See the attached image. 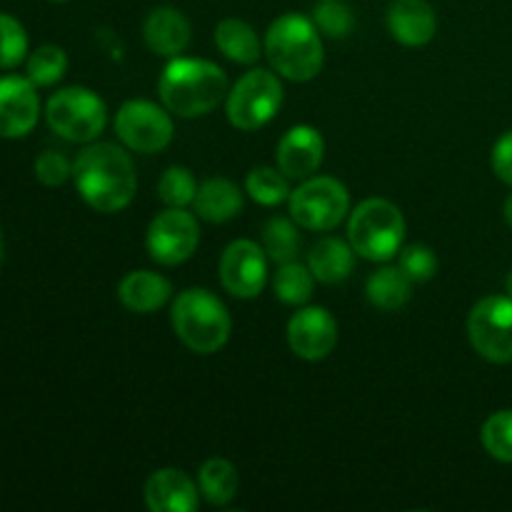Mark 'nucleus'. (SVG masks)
<instances>
[{
	"label": "nucleus",
	"mask_w": 512,
	"mask_h": 512,
	"mask_svg": "<svg viewBox=\"0 0 512 512\" xmlns=\"http://www.w3.org/2000/svg\"><path fill=\"white\" fill-rule=\"evenodd\" d=\"M325 143L323 135L310 125H295L278 143V168L285 178L308 180L323 163Z\"/></svg>",
	"instance_id": "15"
},
{
	"label": "nucleus",
	"mask_w": 512,
	"mask_h": 512,
	"mask_svg": "<svg viewBox=\"0 0 512 512\" xmlns=\"http://www.w3.org/2000/svg\"><path fill=\"white\" fill-rule=\"evenodd\" d=\"M145 503L153 512H193L198 508V488L178 468H163L150 475Z\"/></svg>",
	"instance_id": "17"
},
{
	"label": "nucleus",
	"mask_w": 512,
	"mask_h": 512,
	"mask_svg": "<svg viewBox=\"0 0 512 512\" xmlns=\"http://www.w3.org/2000/svg\"><path fill=\"white\" fill-rule=\"evenodd\" d=\"M55 3H63V0H55Z\"/></svg>",
	"instance_id": "39"
},
{
	"label": "nucleus",
	"mask_w": 512,
	"mask_h": 512,
	"mask_svg": "<svg viewBox=\"0 0 512 512\" xmlns=\"http://www.w3.org/2000/svg\"><path fill=\"white\" fill-rule=\"evenodd\" d=\"M288 343L298 358L318 363L338 345V323L325 308H305L290 318Z\"/></svg>",
	"instance_id": "13"
},
{
	"label": "nucleus",
	"mask_w": 512,
	"mask_h": 512,
	"mask_svg": "<svg viewBox=\"0 0 512 512\" xmlns=\"http://www.w3.org/2000/svg\"><path fill=\"white\" fill-rule=\"evenodd\" d=\"M388 30L398 43L420 48L438 33V18L428 0H393L388 8Z\"/></svg>",
	"instance_id": "16"
},
{
	"label": "nucleus",
	"mask_w": 512,
	"mask_h": 512,
	"mask_svg": "<svg viewBox=\"0 0 512 512\" xmlns=\"http://www.w3.org/2000/svg\"><path fill=\"white\" fill-rule=\"evenodd\" d=\"M355 250L340 238H323L313 245L308 255V268L315 275V280L325 285L343 283L353 273Z\"/></svg>",
	"instance_id": "20"
},
{
	"label": "nucleus",
	"mask_w": 512,
	"mask_h": 512,
	"mask_svg": "<svg viewBox=\"0 0 512 512\" xmlns=\"http://www.w3.org/2000/svg\"><path fill=\"white\" fill-rule=\"evenodd\" d=\"M215 43L223 50L225 58L235 60V63L253 65L260 58V40L245 20L225 18L223 23H218V28H215Z\"/></svg>",
	"instance_id": "23"
},
{
	"label": "nucleus",
	"mask_w": 512,
	"mask_h": 512,
	"mask_svg": "<svg viewBox=\"0 0 512 512\" xmlns=\"http://www.w3.org/2000/svg\"><path fill=\"white\" fill-rule=\"evenodd\" d=\"M483 445L495 460L512 463V410H498L485 420Z\"/></svg>",
	"instance_id": "30"
},
{
	"label": "nucleus",
	"mask_w": 512,
	"mask_h": 512,
	"mask_svg": "<svg viewBox=\"0 0 512 512\" xmlns=\"http://www.w3.org/2000/svg\"><path fill=\"white\" fill-rule=\"evenodd\" d=\"M73 175V165L58 150H45L35 158V178L48 188H58Z\"/></svg>",
	"instance_id": "34"
},
{
	"label": "nucleus",
	"mask_w": 512,
	"mask_h": 512,
	"mask_svg": "<svg viewBox=\"0 0 512 512\" xmlns=\"http://www.w3.org/2000/svg\"><path fill=\"white\" fill-rule=\"evenodd\" d=\"M265 55L283 78L305 83L323 68V40L318 25L298 13H285L265 33Z\"/></svg>",
	"instance_id": "3"
},
{
	"label": "nucleus",
	"mask_w": 512,
	"mask_h": 512,
	"mask_svg": "<svg viewBox=\"0 0 512 512\" xmlns=\"http://www.w3.org/2000/svg\"><path fill=\"white\" fill-rule=\"evenodd\" d=\"M468 335L475 353L490 363H512V298L490 295L483 298L468 318Z\"/></svg>",
	"instance_id": "9"
},
{
	"label": "nucleus",
	"mask_w": 512,
	"mask_h": 512,
	"mask_svg": "<svg viewBox=\"0 0 512 512\" xmlns=\"http://www.w3.org/2000/svg\"><path fill=\"white\" fill-rule=\"evenodd\" d=\"M200 493L210 505H228L238 493V470L223 458H210L200 468Z\"/></svg>",
	"instance_id": "24"
},
{
	"label": "nucleus",
	"mask_w": 512,
	"mask_h": 512,
	"mask_svg": "<svg viewBox=\"0 0 512 512\" xmlns=\"http://www.w3.org/2000/svg\"><path fill=\"white\" fill-rule=\"evenodd\" d=\"M28 55V33L8 13H0V68L10 70Z\"/></svg>",
	"instance_id": "31"
},
{
	"label": "nucleus",
	"mask_w": 512,
	"mask_h": 512,
	"mask_svg": "<svg viewBox=\"0 0 512 512\" xmlns=\"http://www.w3.org/2000/svg\"><path fill=\"white\" fill-rule=\"evenodd\" d=\"M143 38L153 53L165 58H178L190 43V23L178 8L160 5L150 10L143 25Z\"/></svg>",
	"instance_id": "18"
},
{
	"label": "nucleus",
	"mask_w": 512,
	"mask_h": 512,
	"mask_svg": "<svg viewBox=\"0 0 512 512\" xmlns=\"http://www.w3.org/2000/svg\"><path fill=\"white\" fill-rule=\"evenodd\" d=\"M313 23L328 38H345L353 30V10L343 0H320L313 10Z\"/></svg>",
	"instance_id": "32"
},
{
	"label": "nucleus",
	"mask_w": 512,
	"mask_h": 512,
	"mask_svg": "<svg viewBox=\"0 0 512 512\" xmlns=\"http://www.w3.org/2000/svg\"><path fill=\"white\" fill-rule=\"evenodd\" d=\"M220 280L223 288L235 298H255L263 293L268 280V260L265 250L253 240H235L225 248L220 258Z\"/></svg>",
	"instance_id": "12"
},
{
	"label": "nucleus",
	"mask_w": 512,
	"mask_h": 512,
	"mask_svg": "<svg viewBox=\"0 0 512 512\" xmlns=\"http://www.w3.org/2000/svg\"><path fill=\"white\" fill-rule=\"evenodd\" d=\"M405 238L403 213L390 200H363L350 215L348 240L355 253L365 260L385 263L400 253Z\"/></svg>",
	"instance_id": "5"
},
{
	"label": "nucleus",
	"mask_w": 512,
	"mask_h": 512,
	"mask_svg": "<svg viewBox=\"0 0 512 512\" xmlns=\"http://www.w3.org/2000/svg\"><path fill=\"white\" fill-rule=\"evenodd\" d=\"M243 210V195L238 185L225 178L205 180L195 195V213L208 223H228Z\"/></svg>",
	"instance_id": "21"
},
{
	"label": "nucleus",
	"mask_w": 512,
	"mask_h": 512,
	"mask_svg": "<svg viewBox=\"0 0 512 512\" xmlns=\"http://www.w3.org/2000/svg\"><path fill=\"white\" fill-rule=\"evenodd\" d=\"M265 253L275 263H293L300 250V235L293 220L288 218H270L263 228Z\"/></svg>",
	"instance_id": "25"
},
{
	"label": "nucleus",
	"mask_w": 512,
	"mask_h": 512,
	"mask_svg": "<svg viewBox=\"0 0 512 512\" xmlns=\"http://www.w3.org/2000/svg\"><path fill=\"white\" fill-rule=\"evenodd\" d=\"M148 253L160 265H180L200 243L198 220L185 208H168L155 215L148 228Z\"/></svg>",
	"instance_id": "11"
},
{
	"label": "nucleus",
	"mask_w": 512,
	"mask_h": 512,
	"mask_svg": "<svg viewBox=\"0 0 512 512\" xmlns=\"http://www.w3.org/2000/svg\"><path fill=\"white\" fill-rule=\"evenodd\" d=\"M168 108L148 100H128L118 110L115 133L135 153H158L173 140V118Z\"/></svg>",
	"instance_id": "10"
},
{
	"label": "nucleus",
	"mask_w": 512,
	"mask_h": 512,
	"mask_svg": "<svg viewBox=\"0 0 512 512\" xmlns=\"http://www.w3.org/2000/svg\"><path fill=\"white\" fill-rule=\"evenodd\" d=\"M75 188L80 198L98 213L128 208L138 190V175L130 155L110 143L88 145L73 163Z\"/></svg>",
	"instance_id": "1"
},
{
	"label": "nucleus",
	"mask_w": 512,
	"mask_h": 512,
	"mask_svg": "<svg viewBox=\"0 0 512 512\" xmlns=\"http://www.w3.org/2000/svg\"><path fill=\"white\" fill-rule=\"evenodd\" d=\"M290 215L305 230H333L343 223L350 210V193L340 180L308 178L298 190L290 193Z\"/></svg>",
	"instance_id": "8"
},
{
	"label": "nucleus",
	"mask_w": 512,
	"mask_h": 512,
	"mask_svg": "<svg viewBox=\"0 0 512 512\" xmlns=\"http://www.w3.org/2000/svg\"><path fill=\"white\" fill-rule=\"evenodd\" d=\"M160 100L180 118H198L213 113L228 93L223 68L210 60L175 58L160 75Z\"/></svg>",
	"instance_id": "2"
},
{
	"label": "nucleus",
	"mask_w": 512,
	"mask_h": 512,
	"mask_svg": "<svg viewBox=\"0 0 512 512\" xmlns=\"http://www.w3.org/2000/svg\"><path fill=\"white\" fill-rule=\"evenodd\" d=\"M493 170L505 185H512V130L500 135L493 148Z\"/></svg>",
	"instance_id": "35"
},
{
	"label": "nucleus",
	"mask_w": 512,
	"mask_h": 512,
	"mask_svg": "<svg viewBox=\"0 0 512 512\" xmlns=\"http://www.w3.org/2000/svg\"><path fill=\"white\" fill-rule=\"evenodd\" d=\"M505 288H508V295L512 298V270L508 273V280H505Z\"/></svg>",
	"instance_id": "37"
},
{
	"label": "nucleus",
	"mask_w": 512,
	"mask_h": 512,
	"mask_svg": "<svg viewBox=\"0 0 512 512\" xmlns=\"http://www.w3.org/2000/svg\"><path fill=\"white\" fill-rule=\"evenodd\" d=\"M170 293L173 288H170L168 278H163L160 273H150V270L128 273L118 288L120 303L133 313H153V310L163 308L170 300Z\"/></svg>",
	"instance_id": "19"
},
{
	"label": "nucleus",
	"mask_w": 512,
	"mask_h": 512,
	"mask_svg": "<svg viewBox=\"0 0 512 512\" xmlns=\"http://www.w3.org/2000/svg\"><path fill=\"white\" fill-rule=\"evenodd\" d=\"M245 190L260 205H278L283 200H288L290 193H293L288 188V180H285L283 170L278 173L275 168L250 170L248 180H245Z\"/></svg>",
	"instance_id": "28"
},
{
	"label": "nucleus",
	"mask_w": 512,
	"mask_h": 512,
	"mask_svg": "<svg viewBox=\"0 0 512 512\" xmlns=\"http://www.w3.org/2000/svg\"><path fill=\"white\" fill-rule=\"evenodd\" d=\"M68 70V55L58 45H40L28 58V78L35 88L55 85Z\"/></svg>",
	"instance_id": "27"
},
{
	"label": "nucleus",
	"mask_w": 512,
	"mask_h": 512,
	"mask_svg": "<svg viewBox=\"0 0 512 512\" xmlns=\"http://www.w3.org/2000/svg\"><path fill=\"white\" fill-rule=\"evenodd\" d=\"M170 320L185 348L200 355L218 353L228 343L230 330H233L223 300L203 288H190L180 293L173 303Z\"/></svg>",
	"instance_id": "4"
},
{
	"label": "nucleus",
	"mask_w": 512,
	"mask_h": 512,
	"mask_svg": "<svg viewBox=\"0 0 512 512\" xmlns=\"http://www.w3.org/2000/svg\"><path fill=\"white\" fill-rule=\"evenodd\" d=\"M400 270L413 283H425V280L438 273V258H435L433 248H428V245H408V248L400 250Z\"/></svg>",
	"instance_id": "33"
},
{
	"label": "nucleus",
	"mask_w": 512,
	"mask_h": 512,
	"mask_svg": "<svg viewBox=\"0 0 512 512\" xmlns=\"http://www.w3.org/2000/svg\"><path fill=\"white\" fill-rule=\"evenodd\" d=\"M0 263H3V233H0Z\"/></svg>",
	"instance_id": "38"
},
{
	"label": "nucleus",
	"mask_w": 512,
	"mask_h": 512,
	"mask_svg": "<svg viewBox=\"0 0 512 512\" xmlns=\"http://www.w3.org/2000/svg\"><path fill=\"white\" fill-rule=\"evenodd\" d=\"M40 115V98L30 78H0V138H25Z\"/></svg>",
	"instance_id": "14"
},
{
	"label": "nucleus",
	"mask_w": 512,
	"mask_h": 512,
	"mask_svg": "<svg viewBox=\"0 0 512 512\" xmlns=\"http://www.w3.org/2000/svg\"><path fill=\"white\" fill-rule=\"evenodd\" d=\"M158 195L165 205L170 208H185V205L195 203L198 195V183H195L193 173L183 165H173L163 173L158 183Z\"/></svg>",
	"instance_id": "29"
},
{
	"label": "nucleus",
	"mask_w": 512,
	"mask_h": 512,
	"mask_svg": "<svg viewBox=\"0 0 512 512\" xmlns=\"http://www.w3.org/2000/svg\"><path fill=\"white\" fill-rule=\"evenodd\" d=\"M50 130L70 143H90L98 138L108 120L105 103L88 88H63L50 95L45 105Z\"/></svg>",
	"instance_id": "6"
},
{
	"label": "nucleus",
	"mask_w": 512,
	"mask_h": 512,
	"mask_svg": "<svg viewBox=\"0 0 512 512\" xmlns=\"http://www.w3.org/2000/svg\"><path fill=\"white\" fill-rule=\"evenodd\" d=\"M283 105V85L270 70L255 68L245 73L228 93V120L238 130H258L275 118Z\"/></svg>",
	"instance_id": "7"
},
{
	"label": "nucleus",
	"mask_w": 512,
	"mask_h": 512,
	"mask_svg": "<svg viewBox=\"0 0 512 512\" xmlns=\"http://www.w3.org/2000/svg\"><path fill=\"white\" fill-rule=\"evenodd\" d=\"M505 220H508V225L512 228V195L505 200Z\"/></svg>",
	"instance_id": "36"
},
{
	"label": "nucleus",
	"mask_w": 512,
	"mask_h": 512,
	"mask_svg": "<svg viewBox=\"0 0 512 512\" xmlns=\"http://www.w3.org/2000/svg\"><path fill=\"white\" fill-rule=\"evenodd\" d=\"M313 283L315 275L310 273V268L295 263V260L293 263H283L278 275H275V295L285 305H303L313 295Z\"/></svg>",
	"instance_id": "26"
},
{
	"label": "nucleus",
	"mask_w": 512,
	"mask_h": 512,
	"mask_svg": "<svg viewBox=\"0 0 512 512\" xmlns=\"http://www.w3.org/2000/svg\"><path fill=\"white\" fill-rule=\"evenodd\" d=\"M365 293L375 308L390 313V310H400L408 303L410 295H413V280L400 270V265L398 268H380L368 278Z\"/></svg>",
	"instance_id": "22"
}]
</instances>
